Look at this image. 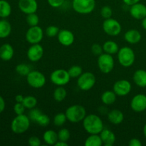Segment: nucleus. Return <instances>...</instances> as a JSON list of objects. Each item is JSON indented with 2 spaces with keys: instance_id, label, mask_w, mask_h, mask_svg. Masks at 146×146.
Returning <instances> with one entry per match:
<instances>
[{
  "instance_id": "obj_1",
  "label": "nucleus",
  "mask_w": 146,
  "mask_h": 146,
  "mask_svg": "<svg viewBox=\"0 0 146 146\" xmlns=\"http://www.w3.org/2000/svg\"><path fill=\"white\" fill-rule=\"evenodd\" d=\"M83 126L89 134H100L104 128L102 119L96 114L86 115L83 120Z\"/></svg>"
},
{
  "instance_id": "obj_2",
  "label": "nucleus",
  "mask_w": 146,
  "mask_h": 146,
  "mask_svg": "<svg viewBox=\"0 0 146 146\" xmlns=\"http://www.w3.org/2000/svg\"><path fill=\"white\" fill-rule=\"evenodd\" d=\"M67 121L73 123H77L83 121L86 116V111L83 106L75 104L68 107L65 112Z\"/></svg>"
},
{
  "instance_id": "obj_3",
  "label": "nucleus",
  "mask_w": 146,
  "mask_h": 146,
  "mask_svg": "<svg viewBox=\"0 0 146 146\" xmlns=\"http://www.w3.org/2000/svg\"><path fill=\"white\" fill-rule=\"evenodd\" d=\"M30 126V118L25 114L17 115L11 123V129L16 134H21L28 131Z\"/></svg>"
},
{
  "instance_id": "obj_4",
  "label": "nucleus",
  "mask_w": 146,
  "mask_h": 146,
  "mask_svg": "<svg viewBox=\"0 0 146 146\" xmlns=\"http://www.w3.org/2000/svg\"><path fill=\"white\" fill-rule=\"evenodd\" d=\"M117 54H118V62L122 66L128 68L135 62V53L131 47L123 46L119 48Z\"/></svg>"
},
{
  "instance_id": "obj_5",
  "label": "nucleus",
  "mask_w": 146,
  "mask_h": 146,
  "mask_svg": "<svg viewBox=\"0 0 146 146\" xmlns=\"http://www.w3.org/2000/svg\"><path fill=\"white\" fill-rule=\"evenodd\" d=\"M72 7L78 14H88L95 9L96 0H73Z\"/></svg>"
},
{
  "instance_id": "obj_6",
  "label": "nucleus",
  "mask_w": 146,
  "mask_h": 146,
  "mask_svg": "<svg viewBox=\"0 0 146 146\" xmlns=\"http://www.w3.org/2000/svg\"><path fill=\"white\" fill-rule=\"evenodd\" d=\"M96 82V78L95 75L91 72L82 73L81 76L77 79V85L78 88L84 91L91 90Z\"/></svg>"
},
{
  "instance_id": "obj_7",
  "label": "nucleus",
  "mask_w": 146,
  "mask_h": 146,
  "mask_svg": "<svg viewBox=\"0 0 146 146\" xmlns=\"http://www.w3.org/2000/svg\"><path fill=\"white\" fill-rule=\"evenodd\" d=\"M113 57L111 54L103 53L98 58V66L99 70L103 74H109L114 68Z\"/></svg>"
},
{
  "instance_id": "obj_8",
  "label": "nucleus",
  "mask_w": 146,
  "mask_h": 146,
  "mask_svg": "<svg viewBox=\"0 0 146 146\" xmlns=\"http://www.w3.org/2000/svg\"><path fill=\"white\" fill-rule=\"evenodd\" d=\"M71 77L68 71L65 69L54 70L50 75V80L57 86H64L69 83Z\"/></svg>"
},
{
  "instance_id": "obj_9",
  "label": "nucleus",
  "mask_w": 146,
  "mask_h": 146,
  "mask_svg": "<svg viewBox=\"0 0 146 146\" xmlns=\"http://www.w3.org/2000/svg\"><path fill=\"white\" fill-rule=\"evenodd\" d=\"M46 77L44 74L38 71L33 70L27 76V81L29 85L34 88H42L46 84Z\"/></svg>"
},
{
  "instance_id": "obj_10",
  "label": "nucleus",
  "mask_w": 146,
  "mask_h": 146,
  "mask_svg": "<svg viewBox=\"0 0 146 146\" xmlns=\"http://www.w3.org/2000/svg\"><path fill=\"white\" fill-rule=\"evenodd\" d=\"M103 29L104 32L111 36H118L122 30V27L119 21L113 18L106 19L103 23Z\"/></svg>"
},
{
  "instance_id": "obj_11",
  "label": "nucleus",
  "mask_w": 146,
  "mask_h": 146,
  "mask_svg": "<svg viewBox=\"0 0 146 146\" xmlns=\"http://www.w3.org/2000/svg\"><path fill=\"white\" fill-rule=\"evenodd\" d=\"M26 40L31 44H39L44 37V31L38 26L30 27L26 33Z\"/></svg>"
},
{
  "instance_id": "obj_12",
  "label": "nucleus",
  "mask_w": 146,
  "mask_h": 146,
  "mask_svg": "<svg viewBox=\"0 0 146 146\" xmlns=\"http://www.w3.org/2000/svg\"><path fill=\"white\" fill-rule=\"evenodd\" d=\"M131 88H132V86L130 81H128V80L121 79L117 81L114 84L113 91L118 96L123 97L129 94L131 91Z\"/></svg>"
},
{
  "instance_id": "obj_13",
  "label": "nucleus",
  "mask_w": 146,
  "mask_h": 146,
  "mask_svg": "<svg viewBox=\"0 0 146 146\" xmlns=\"http://www.w3.org/2000/svg\"><path fill=\"white\" fill-rule=\"evenodd\" d=\"M131 108L136 113L143 112L146 110V96L139 94L135 95L131 101Z\"/></svg>"
},
{
  "instance_id": "obj_14",
  "label": "nucleus",
  "mask_w": 146,
  "mask_h": 146,
  "mask_svg": "<svg viewBox=\"0 0 146 146\" xmlns=\"http://www.w3.org/2000/svg\"><path fill=\"white\" fill-rule=\"evenodd\" d=\"M44 48L39 44H31L27 51V57L32 62H37L44 55Z\"/></svg>"
},
{
  "instance_id": "obj_15",
  "label": "nucleus",
  "mask_w": 146,
  "mask_h": 146,
  "mask_svg": "<svg viewBox=\"0 0 146 146\" xmlns=\"http://www.w3.org/2000/svg\"><path fill=\"white\" fill-rule=\"evenodd\" d=\"M20 11L25 14L36 13L38 9L36 0H19L18 3Z\"/></svg>"
},
{
  "instance_id": "obj_16",
  "label": "nucleus",
  "mask_w": 146,
  "mask_h": 146,
  "mask_svg": "<svg viewBox=\"0 0 146 146\" xmlns=\"http://www.w3.org/2000/svg\"><path fill=\"white\" fill-rule=\"evenodd\" d=\"M58 41L64 46H69L74 42V35L72 31L68 29H61L58 32Z\"/></svg>"
},
{
  "instance_id": "obj_17",
  "label": "nucleus",
  "mask_w": 146,
  "mask_h": 146,
  "mask_svg": "<svg viewBox=\"0 0 146 146\" xmlns=\"http://www.w3.org/2000/svg\"><path fill=\"white\" fill-rule=\"evenodd\" d=\"M130 14L133 18L138 20L143 19L146 17V6L142 3H136L131 6Z\"/></svg>"
},
{
  "instance_id": "obj_18",
  "label": "nucleus",
  "mask_w": 146,
  "mask_h": 146,
  "mask_svg": "<svg viewBox=\"0 0 146 146\" xmlns=\"http://www.w3.org/2000/svg\"><path fill=\"white\" fill-rule=\"evenodd\" d=\"M99 135L102 140L103 145L105 146H112L115 143L116 137H115V133L111 130L104 128Z\"/></svg>"
},
{
  "instance_id": "obj_19",
  "label": "nucleus",
  "mask_w": 146,
  "mask_h": 146,
  "mask_svg": "<svg viewBox=\"0 0 146 146\" xmlns=\"http://www.w3.org/2000/svg\"><path fill=\"white\" fill-rule=\"evenodd\" d=\"M14 48L9 44H4L0 47V58L2 61H10L14 56Z\"/></svg>"
},
{
  "instance_id": "obj_20",
  "label": "nucleus",
  "mask_w": 146,
  "mask_h": 146,
  "mask_svg": "<svg viewBox=\"0 0 146 146\" xmlns=\"http://www.w3.org/2000/svg\"><path fill=\"white\" fill-rule=\"evenodd\" d=\"M142 38L141 32L136 29H130L124 34V38L131 44H135L140 42Z\"/></svg>"
},
{
  "instance_id": "obj_21",
  "label": "nucleus",
  "mask_w": 146,
  "mask_h": 146,
  "mask_svg": "<svg viewBox=\"0 0 146 146\" xmlns=\"http://www.w3.org/2000/svg\"><path fill=\"white\" fill-rule=\"evenodd\" d=\"M108 119L113 125H119L123 121L124 115L120 110L113 109L108 113Z\"/></svg>"
},
{
  "instance_id": "obj_22",
  "label": "nucleus",
  "mask_w": 146,
  "mask_h": 146,
  "mask_svg": "<svg viewBox=\"0 0 146 146\" xmlns=\"http://www.w3.org/2000/svg\"><path fill=\"white\" fill-rule=\"evenodd\" d=\"M134 83L138 86L144 88L146 87V71L144 69H138L134 72L133 76Z\"/></svg>"
},
{
  "instance_id": "obj_23",
  "label": "nucleus",
  "mask_w": 146,
  "mask_h": 146,
  "mask_svg": "<svg viewBox=\"0 0 146 146\" xmlns=\"http://www.w3.org/2000/svg\"><path fill=\"white\" fill-rule=\"evenodd\" d=\"M43 140L44 143L48 145H55L58 141V133L53 130H48L45 131L43 135Z\"/></svg>"
},
{
  "instance_id": "obj_24",
  "label": "nucleus",
  "mask_w": 146,
  "mask_h": 146,
  "mask_svg": "<svg viewBox=\"0 0 146 146\" xmlns=\"http://www.w3.org/2000/svg\"><path fill=\"white\" fill-rule=\"evenodd\" d=\"M116 96L117 95L113 91H106L101 95V101L105 105H112L116 101Z\"/></svg>"
},
{
  "instance_id": "obj_25",
  "label": "nucleus",
  "mask_w": 146,
  "mask_h": 146,
  "mask_svg": "<svg viewBox=\"0 0 146 146\" xmlns=\"http://www.w3.org/2000/svg\"><path fill=\"white\" fill-rule=\"evenodd\" d=\"M11 32V25L7 20H0V38H7Z\"/></svg>"
},
{
  "instance_id": "obj_26",
  "label": "nucleus",
  "mask_w": 146,
  "mask_h": 146,
  "mask_svg": "<svg viewBox=\"0 0 146 146\" xmlns=\"http://www.w3.org/2000/svg\"><path fill=\"white\" fill-rule=\"evenodd\" d=\"M103 48H104V51L105 53H107L111 55H113V54H117L119 50V47H118V44L113 41H106L103 45Z\"/></svg>"
},
{
  "instance_id": "obj_27",
  "label": "nucleus",
  "mask_w": 146,
  "mask_h": 146,
  "mask_svg": "<svg viewBox=\"0 0 146 146\" xmlns=\"http://www.w3.org/2000/svg\"><path fill=\"white\" fill-rule=\"evenodd\" d=\"M84 145L86 146H101L103 142L99 134H90L86 139Z\"/></svg>"
},
{
  "instance_id": "obj_28",
  "label": "nucleus",
  "mask_w": 146,
  "mask_h": 146,
  "mask_svg": "<svg viewBox=\"0 0 146 146\" xmlns=\"http://www.w3.org/2000/svg\"><path fill=\"white\" fill-rule=\"evenodd\" d=\"M11 13V7L6 0H0V17L5 19L9 17Z\"/></svg>"
},
{
  "instance_id": "obj_29",
  "label": "nucleus",
  "mask_w": 146,
  "mask_h": 146,
  "mask_svg": "<svg viewBox=\"0 0 146 146\" xmlns=\"http://www.w3.org/2000/svg\"><path fill=\"white\" fill-rule=\"evenodd\" d=\"M67 96V91L63 86H58L54 91L53 96L57 102H62Z\"/></svg>"
},
{
  "instance_id": "obj_30",
  "label": "nucleus",
  "mask_w": 146,
  "mask_h": 146,
  "mask_svg": "<svg viewBox=\"0 0 146 146\" xmlns=\"http://www.w3.org/2000/svg\"><path fill=\"white\" fill-rule=\"evenodd\" d=\"M22 104H24L27 109L31 110L35 108L36 106L37 99L33 96H28L24 97Z\"/></svg>"
},
{
  "instance_id": "obj_31",
  "label": "nucleus",
  "mask_w": 146,
  "mask_h": 146,
  "mask_svg": "<svg viewBox=\"0 0 146 146\" xmlns=\"http://www.w3.org/2000/svg\"><path fill=\"white\" fill-rule=\"evenodd\" d=\"M67 118L66 114L63 113H57L56 115H55V116L54 117L53 122H54V125L58 127H61L65 124Z\"/></svg>"
},
{
  "instance_id": "obj_32",
  "label": "nucleus",
  "mask_w": 146,
  "mask_h": 146,
  "mask_svg": "<svg viewBox=\"0 0 146 146\" xmlns=\"http://www.w3.org/2000/svg\"><path fill=\"white\" fill-rule=\"evenodd\" d=\"M68 72L71 78H78L82 74L83 70L81 66H79L74 65L70 67L69 69L68 70Z\"/></svg>"
},
{
  "instance_id": "obj_33",
  "label": "nucleus",
  "mask_w": 146,
  "mask_h": 146,
  "mask_svg": "<svg viewBox=\"0 0 146 146\" xmlns=\"http://www.w3.org/2000/svg\"><path fill=\"white\" fill-rule=\"evenodd\" d=\"M31 71V70L29 66L26 64H19L16 66V71L20 76H27Z\"/></svg>"
},
{
  "instance_id": "obj_34",
  "label": "nucleus",
  "mask_w": 146,
  "mask_h": 146,
  "mask_svg": "<svg viewBox=\"0 0 146 146\" xmlns=\"http://www.w3.org/2000/svg\"><path fill=\"white\" fill-rule=\"evenodd\" d=\"M26 20H27V23L30 27L38 26V23H39V17L36 13L27 14Z\"/></svg>"
},
{
  "instance_id": "obj_35",
  "label": "nucleus",
  "mask_w": 146,
  "mask_h": 146,
  "mask_svg": "<svg viewBox=\"0 0 146 146\" xmlns=\"http://www.w3.org/2000/svg\"><path fill=\"white\" fill-rule=\"evenodd\" d=\"M70 137H71V133H70L69 131L66 128H62L58 132V141L68 142Z\"/></svg>"
},
{
  "instance_id": "obj_36",
  "label": "nucleus",
  "mask_w": 146,
  "mask_h": 146,
  "mask_svg": "<svg viewBox=\"0 0 146 146\" xmlns=\"http://www.w3.org/2000/svg\"><path fill=\"white\" fill-rule=\"evenodd\" d=\"M36 123L38 125H41V126L46 127L47 126V125H49L50 118L48 115H46V114L41 113V115H40V116L38 118V119L36 120Z\"/></svg>"
},
{
  "instance_id": "obj_37",
  "label": "nucleus",
  "mask_w": 146,
  "mask_h": 146,
  "mask_svg": "<svg viewBox=\"0 0 146 146\" xmlns=\"http://www.w3.org/2000/svg\"><path fill=\"white\" fill-rule=\"evenodd\" d=\"M59 31L60 29L58 27H56V26L51 25L46 28V34L47 36L52 38V37H55L58 36Z\"/></svg>"
},
{
  "instance_id": "obj_38",
  "label": "nucleus",
  "mask_w": 146,
  "mask_h": 146,
  "mask_svg": "<svg viewBox=\"0 0 146 146\" xmlns=\"http://www.w3.org/2000/svg\"><path fill=\"white\" fill-rule=\"evenodd\" d=\"M101 15L105 19L111 18L113 15V10L109 6H104L101 9Z\"/></svg>"
},
{
  "instance_id": "obj_39",
  "label": "nucleus",
  "mask_w": 146,
  "mask_h": 146,
  "mask_svg": "<svg viewBox=\"0 0 146 146\" xmlns=\"http://www.w3.org/2000/svg\"><path fill=\"white\" fill-rule=\"evenodd\" d=\"M91 51L94 56H99L101 54H103L104 48H103L102 46L100 45L99 44H94L91 46Z\"/></svg>"
},
{
  "instance_id": "obj_40",
  "label": "nucleus",
  "mask_w": 146,
  "mask_h": 146,
  "mask_svg": "<svg viewBox=\"0 0 146 146\" xmlns=\"http://www.w3.org/2000/svg\"><path fill=\"white\" fill-rule=\"evenodd\" d=\"M41 113H42V112H41L39 109H37V108H32V109L30 110L29 115V117L30 120L36 122V120L38 119V118L40 116V115H41Z\"/></svg>"
},
{
  "instance_id": "obj_41",
  "label": "nucleus",
  "mask_w": 146,
  "mask_h": 146,
  "mask_svg": "<svg viewBox=\"0 0 146 146\" xmlns=\"http://www.w3.org/2000/svg\"><path fill=\"white\" fill-rule=\"evenodd\" d=\"M25 106L22 103H16L14 106V111L17 115H21L25 112Z\"/></svg>"
},
{
  "instance_id": "obj_42",
  "label": "nucleus",
  "mask_w": 146,
  "mask_h": 146,
  "mask_svg": "<svg viewBox=\"0 0 146 146\" xmlns=\"http://www.w3.org/2000/svg\"><path fill=\"white\" fill-rule=\"evenodd\" d=\"M29 145L30 146H39L41 145V140L37 136H31L29 138Z\"/></svg>"
},
{
  "instance_id": "obj_43",
  "label": "nucleus",
  "mask_w": 146,
  "mask_h": 146,
  "mask_svg": "<svg viewBox=\"0 0 146 146\" xmlns=\"http://www.w3.org/2000/svg\"><path fill=\"white\" fill-rule=\"evenodd\" d=\"M48 4L54 8H58L61 7L65 2V0H47Z\"/></svg>"
},
{
  "instance_id": "obj_44",
  "label": "nucleus",
  "mask_w": 146,
  "mask_h": 146,
  "mask_svg": "<svg viewBox=\"0 0 146 146\" xmlns=\"http://www.w3.org/2000/svg\"><path fill=\"white\" fill-rule=\"evenodd\" d=\"M128 145L129 146H141L142 145V143L141 142L139 139L138 138H132L128 142Z\"/></svg>"
},
{
  "instance_id": "obj_45",
  "label": "nucleus",
  "mask_w": 146,
  "mask_h": 146,
  "mask_svg": "<svg viewBox=\"0 0 146 146\" xmlns=\"http://www.w3.org/2000/svg\"><path fill=\"white\" fill-rule=\"evenodd\" d=\"M5 106H6L5 101H4V98H2V96H0V114L4 111V109H5Z\"/></svg>"
},
{
  "instance_id": "obj_46",
  "label": "nucleus",
  "mask_w": 146,
  "mask_h": 146,
  "mask_svg": "<svg viewBox=\"0 0 146 146\" xmlns=\"http://www.w3.org/2000/svg\"><path fill=\"white\" fill-rule=\"evenodd\" d=\"M140 1H141V0H123L124 4H125L128 6H130V7L133 5V4H136V3L140 2Z\"/></svg>"
},
{
  "instance_id": "obj_47",
  "label": "nucleus",
  "mask_w": 146,
  "mask_h": 146,
  "mask_svg": "<svg viewBox=\"0 0 146 146\" xmlns=\"http://www.w3.org/2000/svg\"><path fill=\"white\" fill-rule=\"evenodd\" d=\"M24 97L21 94H19V95H17L15 97V101L17 103H22L23 101H24Z\"/></svg>"
},
{
  "instance_id": "obj_48",
  "label": "nucleus",
  "mask_w": 146,
  "mask_h": 146,
  "mask_svg": "<svg viewBox=\"0 0 146 146\" xmlns=\"http://www.w3.org/2000/svg\"><path fill=\"white\" fill-rule=\"evenodd\" d=\"M68 142H64V141H58L55 144V146H67L68 145Z\"/></svg>"
},
{
  "instance_id": "obj_49",
  "label": "nucleus",
  "mask_w": 146,
  "mask_h": 146,
  "mask_svg": "<svg viewBox=\"0 0 146 146\" xmlns=\"http://www.w3.org/2000/svg\"><path fill=\"white\" fill-rule=\"evenodd\" d=\"M141 24H142V27L144 29L146 30V17L142 19V22H141Z\"/></svg>"
},
{
  "instance_id": "obj_50",
  "label": "nucleus",
  "mask_w": 146,
  "mask_h": 146,
  "mask_svg": "<svg viewBox=\"0 0 146 146\" xmlns=\"http://www.w3.org/2000/svg\"><path fill=\"white\" fill-rule=\"evenodd\" d=\"M143 134H144V136H145L146 138V123L145 124V125H144L143 127Z\"/></svg>"
}]
</instances>
